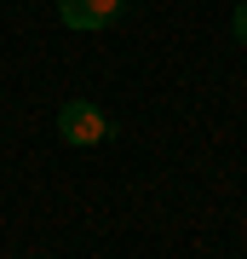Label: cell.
<instances>
[{
	"label": "cell",
	"mask_w": 247,
	"mask_h": 259,
	"mask_svg": "<svg viewBox=\"0 0 247 259\" xmlns=\"http://www.w3.org/2000/svg\"><path fill=\"white\" fill-rule=\"evenodd\" d=\"M58 18L69 29H104L121 18V0H58Z\"/></svg>",
	"instance_id": "obj_2"
},
{
	"label": "cell",
	"mask_w": 247,
	"mask_h": 259,
	"mask_svg": "<svg viewBox=\"0 0 247 259\" xmlns=\"http://www.w3.org/2000/svg\"><path fill=\"white\" fill-rule=\"evenodd\" d=\"M58 133H64V144H104L110 139V115L98 110V104H86V98H69L64 110H58Z\"/></svg>",
	"instance_id": "obj_1"
},
{
	"label": "cell",
	"mask_w": 247,
	"mask_h": 259,
	"mask_svg": "<svg viewBox=\"0 0 247 259\" xmlns=\"http://www.w3.org/2000/svg\"><path fill=\"white\" fill-rule=\"evenodd\" d=\"M230 29H236V40H241V47H247V0H241V6H236V18H230Z\"/></svg>",
	"instance_id": "obj_3"
}]
</instances>
